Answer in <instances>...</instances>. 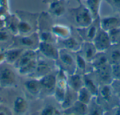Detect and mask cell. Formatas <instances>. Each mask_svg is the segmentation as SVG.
Returning <instances> with one entry per match:
<instances>
[{
    "mask_svg": "<svg viewBox=\"0 0 120 115\" xmlns=\"http://www.w3.org/2000/svg\"><path fill=\"white\" fill-rule=\"evenodd\" d=\"M23 85L30 96L34 98H41V86L39 79L30 77L24 82Z\"/></svg>",
    "mask_w": 120,
    "mask_h": 115,
    "instance_id": "obj_17",
    "label": "cell"
},
{
    "mask_svg": "<svg viewBox=\"0 0 120 115\" xmlns=\"http://www.w3.org/2000/svg\"><path fill=\"white\" fill-rule=\"evenodd\" d=\"M100 27L99 18L94 20V21L88 26L84 27H76L75 30L82 41H93Z\"/></svg>",
    "mask_w": 120,
    "mask_h": 115,
    "instance_id": "obj_9",
    "label": "cell"
},
{
    "mask_svg": "<svg viewBox=\"0 0 120 115\" xmlns=\"http://www.w3.org/2000/svg\"><path fill=\"white\" fill-rule=\"evenodd\" d=\"M39 79L41 86V97L53 96L56 84V72L49 73Z\"/></svg>",
    "mask_w": 120,
    "mask_h": 115,
    "instance_id": "obj_10",
    "label": "cell"
},
{
    "mask_svg": "<svg viewBox=\"0 0 120 115\" xmlns=\"http://www.w3.org/2000/svg\"><path fill=\"white\" fill-rule=\"evenodd\" d=\"M90 63L94 70L99 67H102L103 66L110 64L107 55L105 51H98V53L94 56V58H93V60L91 61Z\"/></svg>",
    "mask_w": 120,
    "mask_h": 115,
    "instance_id": "obj_32",
    "label": "cell"
},
{
    "mask_svg": "<svg viewBox=\"0 0 120 115\" xmlns=\"http://www.w3.org/2000/svg\"><path fill=\"white\" fill-rule=\"evenodd\" d=\"M67 0H58L49 4L47 12L54 18H60L65 14L68 9Z\"/></svg>",
    "mask_w": 120,
    "mask_h": 115,
    "instance_id": "obj_16",
    "label": "cell"
},
{
    "mask_svg": "<svg viewBox=\"0 0 120 115\" xmlns=\"http://www.w3.org/2000/svg\"><path fill=\"white\" fill-rule=\"evenodd\" d=\"M77 7L68 8L69 14L76 27H84L90 25L94 18L85 4L80 2Z\"/></svg>",
    "mask_w": 120,
    "mask_h": 115,
    "instance_id": "obj_4",
    "label": "cell"
},
{
    "mask_svg": "<svg viewBox=\"0 0 120 115\" xmlns=\"http://www.w3.org/2000/svg\"><path fill=\"white\" fill-rule=\"evenodd\" d=\"M68 85L70 89L77 92L81 88L84 86L83 75L77 73L68 75Z\"/></svg>",
    "mask_w": 120,
    "mask_h": 115,
    "instance_id": "obj_30",
    "label": "cell"
},
{
    "mask_svg": "<svg viewBox=\"0 0 120 115\" xmlns=\"http://www.w3.org/2000/svg\"><path fill=\"white\" fill-rule=\"evenodd\" d=\"M37 114L41 115H58L63 114V112L56 106L47 105L41 109Z\"/></svg>",
    "mask_w": 120,
    "mask_h": 115,
    "instance_id": "obj_36",
    "label": "cell"
},
{
    "mask_svg": "<svg viewBox=\"0 0 120 115\" xmlns=\"http://www.w3.org/2000/svg\"><path fill=\"white\" fill-rule=\"evenodd\" d=\"M58 69L64 71L68 75L76 72V53L65 48H59L58 59L55 61Z\"/></svg>",
    "mask_w": 120,
    "mask_h": 115,
    "instance_id": "obj_5",
    "label": "cell"
},
{
    "mask_svg": "<svg viewBox=\"0 0 120 115\" xmlns=\"http://www.w3.org/2000/svg\"><path fill=\"white\" fill-rule=\"evenodd\" d=\"M0 6L8 8V9H10L9 1L8 0H0Z\"/></svg>",
    "mask_w": 120,
    "mask_h": 115,
    "instance_id": "obj_42",
    "label": "cell"
},
{
    "mask_svg": "<svg viewBox=\"0 0 120 115\" xmlns=\"http://www.w3.org/2000/svg\"><path fill=\"white\" fill-rule=\"evenodd\" d=\"M75 1H77L78 3H80V2H82V1H85V0H75Z\"/></svg>",
    "mask_w": 120,
    "mask_h": 115,
    "instance_id": "obj_46",
    "label": "cell"
},
{
    "mask_svg": "<svg viewBox=\"0 0 120 115\" xmlns=\"http://www.w3.org/2000/svg\"><path fill=\"white\" fill-rule=\"evenodd\" d=\"M86 61L91 63L98 51L92 41H82L80 50L77 52Z\"/></svg>",
    "mask_w": 120,
    "mask_h": 115,
    "instance_id": "obj_19",
    "label": "cell"
},
{
    "mask_svg": "<svg viewBox=\"0 0 120 115\" xmlns=\"http://www.w3.org/2000/svg\"><path fill=\"white\" fill-rule=\"evenodd\" d=\"M38 51L29 50L24 51L13 66L16 70H18L22 68V67L27 65V64L30 63L33 60H37L38 58Z\"/></svg>",
    "mask_w": 120,
    "mask_h": 115,
    "instance_id": "obj_18",
    "label": "cell"
},
{
    "mask_svg": "<svg viewBox=\"0 0 120 115\" xmlns=\"http://www.w3.org/2000/svg\"><path fill=\"white\" fill-rule=\"evenodd\" d=\"M97 102L105 110V112L120 105V100L111 84L101 85L96 96Z\"/></svg>",
    "mask_w": 120,
    "mask_h": 115,
    "instance_id": "obj_2",
    "label": "cell"
},
{
    "mask_svg": "<svg viewBox=\"0 0 120 115\" xmlns=\"http://www.w3.org/2000/svg\"><path fill=\"white\" fill-rule=\"evenodd\" d=\"M111 8L117 13H120V0H105Z\"/></svg>",
    "mask_w": 120,
    "mask_h": 115,
    "instance_id": "obj_38",
    "label": "cell"
},
{
    "mask_svg": "<svg viewBox=\"0 0 120 115\" xmlns=\"http://www.w3.org/2000/svg\"><path fill=\"white\" fill-rule=\"evenodd\" d=\"M19 19L15 13H10L5 20L4 27L14 36L19 34Z\"/></svg>",
    "mask_w": 120,
    "mask_h": 115,
    "instance_id": "obj_26",
    "label": "cell"
},
{
    "mask_svg": "<svg viewBox=\"0 0 120 115\" xmlns=\"http://www.w3.org/2000/svg\"><path fill=\"white\" fill-rule=\"evenodd\" d=\"M51 31L57 39H65L72 35L71 27L62 24H53Z\"/></svg>",
    "mask_w": 120,
    "mask_h": 115,
    "instance_id": "obj_21",
    "label": "cell"
},
{
    "mask_svg": "<svg viewBox=\"0 0 120 115\" xmlns=\"http://www.w3.org/2000/svg\"><path fill=\"white\" fill-rule=\"evenodd\" d=\"M2 103V98L0 96V103Z\"/></svg>",
    "mask_w": 120,
    "mask_h": 115,
    "instance_id": "obj_47",
    "label": "cell"
},
{
    "mask_svg": "<svg viewBox=\"0 0 120 115\" xmlns=\"http://www.w3.org/2000/svg\"><path fill=\"white\" fill-rule=\"evenodd\" d=\"M5 63V53L4 51H0V65Z\"/></svg>",
    "mask_w": 120,
    "mask_h": 115,
    "instance_id": "obj_43",
    "label": "cell"
},
{
    "mask_svg": "<svg viewBox=\"0 0 120 115\" xmlns=\"http://www.w3.org/2000/svg\"><path fill=\"white\" fill-rule=\"evenodd\" d=\"M29 103L27 100L22 96H18L15 98L13 103V115H25L29 110Z\"/></svg>",
    "mask_w": 120,
    "mask_h": 115,
    "instance_id": "obj_22",
    "label": "cell"
},
{
    "mask_svg": "<svg viewBox=\"0 0 120 115\" xmlns=\"http://www.w3.org/2000/svg\"><path fill=\"white\" fill-rule=\"evenodd\" d=\"M16 70L7 63L0 65V87L2 89H11L18 86Z\"/></svg>",
    "mask_w": 120,
    "mask_h": 115,
    "instance_id": "obj_6",
    "label": "cell"
},
{
    "mask_svg": "<svg viewBox=\"0 0 120 115\" xmlns=\"http://www.w3.org/2000/svg\"><path fill=\"white\" fill-rule=\"evenodd\" d=\"M52 18L53 17L48 12L43 11L39 13L37 34L40 41L53 44L57 43V39L51 31V27L53 24Z\"/></svg>",
    "mask_w": 120,
    "mask_h": 115,
    "instance_id": "obj_3",
    "label": "cell"
},
{
    "mask_svg": "<svg viewBox=\"0 0 120 115\" xmlns=\"http://www.w3.org/2000/svg\"><path fill=\"white\" fill-rule=\"evenodd\" d=\"M68 89V74L64 71L58 69L56 71V84L53 97L60 105L64 100Z\"/></svg>",
    "mask_w": 120,
    "mask_h": 115,
    "instance_id": "obj_8",
    "label": "cell"
},
{
    "mask_svg": "<svg viewBox=\"0 0 120 115\" xmlns=\"http://www.w3.org/2000/svg\"><path fill=\"white\" fill-rule=\"evenodd\" d=\"M56 1H58V0H42V3L45 4H49L52 2H54Z\"/></svg>",
    "mask_w": 120,
    "mask_h": 115,
    "instance_id": "obj_44",
    "label": "cell"
},
{
    "mask_svg": "<svg viewBox=\"0 0 120 115\" xmlns=\"http://www.w3.org/2000/svg\"><path fill=\"white\" fill-rule=\"evenodd\" d=\"M4 25H5V21L0 18V28H2V27H4Z\"/></svg>",
    "mask_w": 120,
    "mask_h": 115,
    "instance_id": "obj_45",
    "label": "cell"
},
{
    "mask_svg": "<svg viewBox=\"0 0 120 115\" xmlns=\"http://www.w3.org/2000/svg\"><path fill=\"white\" fill-rule=\"evenodd\" d=\"M82 41L78 40L76 37L71 35L65 39H57V46L59 48H65L73 53H77L81 48Z\"/></svg>",
    "mask_w": 120,
    "mask_h": 115,
    "instance_id": "obj_15",
    "label": "cell"
},
{
    "mask_svg": "<svg viewBox=\"0 0 120 115\" xmlns=\"http://www.w3.org/2000/svg\"><path fill=\"white\" fill-rule=\"evenodd\" d=\"M91 73L100 86L111 84L114 81L111 73V65L110 64L102 67L94 69Z\"/></svg>",
    "mask_w": 120,
    "mask_h": 115,
    "instance_id": "obj_12",
    "label": "cell"
},
{
    "mask_svg": "<svg viewBox=\"0 0 120 115\" xmlns=\"http://www.w3.org/2000/svg\"><path fill=\"white\" fill-rule=\"evenodd\" d=\"M93 67L90 63L86 61L80 54L76 53V72L84 75L93 71Z\"/></svg>",
    "mask_w": 120,
    "mask_h": 115,
    "instance_id": "obj_25",
    "label": "cell"
},
{
    "mask_svg": "<svg viewBox=\"0 0 120 115\" xmlns=\"http://www.w3.org/2000/svg\"><path fill=\"white\" fill-rule=\"evenodd\" d=\"M46 60L47 59L44 57L39 58L38 56L35 70H34V73L32 74V76L30 77L40 79L41 77H42L49 73L53 72L52 67Z\"/></svg>",
    "mask_w": 120,
    "mask_h": 115,
    "instance_id": "obj_14",
    "label": "cell"
},
{
    "mask_svg": "<svg viewBox=\"0 0 120 115\" xmlns=\"http://www.w3.org/2000/svg\"><path fill=\"white\" fill-rule=\"evenodd\" d=\"M13 115V111L7 106L0 103V115Z\"/></svg>",
    "mask_w": 120,
    "mask_h": 115,
    "instance_id": "obj_39",
    "label": "cell"
},
{
    "mask_svg": "<svg viewBox=\"0 0 120 115\" xmlns=\"http://www.w3.org/2000/svg\"><path fill=\"white\" fill-rule=\"evenodd\" d=\"M23 51V49L16 47H11L5 50V62L11 65H13Z\"/></svg>",
    "mask_w": 120,
    "mask_h": 115,
    "instance_id": "obj_29",
    "label": "cell"
},
{
    "mask_svg": "<svg viewBox=\"0 0 120 115\" xmlns=\"http://www.w3.org/2000/svg\"><path fill=\"white\" fill-rule=\"evenodd\" d=\"M91 72L83 75L84 86L94 96H96L98 92V89L100 85L97 82L94 77L93 76Z\"/></svg>",
    "mask_w": 120,
    "mask_h": 115,
    "instance_id": "obj_24",
    "label": "cell"
},
{
    "mask_svg": "<svg viewBox=\"0 0 120 115\" xmlns=\"http://www.w3.org/2000/svg\"><path fill=\"white\" fill-rule=\"evenodd\" d=\"M37 51L44 58L55 62L58 58L59 48L56 44L40 41Z\"/></svg>",
    "mask_w": 120,
    "mask_h": 115,
    "instance_id": "obj_11",
    "label": "cell"
},
{
    "mask_svg": "<svg viewBox=\"0 0 120 115\" xmlns=\"http://www.w3.org/2000/svg\"><path fill=\"white\" fill-rule=\"evenodd\" d=\"M77 100V92L73 91L72 89L68 87L64 100L60 104L62 110H64L71 107Z\"/></svg>",
    "mask_w": 120,
    "mask_h": 115,
    "instance_id": "obj_33",
    "label": "cell"
},
{
    "mask_svg": "<svg viewBox=\"0 0 120 115\" xmlns=\"http://www.w3.org/2000/svg\"><path fill=\"white\" fill-rule=\"evenodd\" d=\"M111 85L120 100V81H113Z\"/></svg>",
    "mask_w": 120,
    "mask_h": 115,
    "instance_id": "obj_40",
    "label": "cell"
},
{
    "mask_svg": "<svg viewBox=\"0 0 120 115\" xmlns=\"http://www.w3.org/2000/svg\"><path fill=\"white\" fill-rule=\"evenodd\" d=\"M93 97L94 96L84 86L81 88L77 91V100L86 105H88L91 102Z\"/></svg>",
    "mask_w": 120,
    "mask_h": 115,
    "instance_id": "obj_35",
    "label": "cell"
},
{
    "mask_svg": "<svg viewBox=\"0 0 120 115\" xmlns=\"http://www.w3.org/2000/svg\"><path fill=\"white\" fill-rule=\"evenodd\" d=\"M40 44V39L37 32L27 35H16L14 37L13 44L11 47H16L24 51H37Z\"/></svg>",
    "mask_w": 120,
    "mask_h": 115,
    "instance_id": "obj_7",
    "label": "cell"
},
{
    "mask_svg": "<svg viewBox=\"0 0 120 115\" xmlns=\"http://www.w3.org/2000/svg\"><path fill=\"white\" fill-rule=\"evenodd\" d=\"M63 111L64 115H88V105L77 100L71 107Z\"/></svg>",
    "mask_w": 120,
    "mask_h": 115,
    "instance_id": "obj_28",
    "label": "cell"
},
{
    "mask_svg": "<svg viewBox=\"0 0 120 115\" xmlns=\"http://www.w3.org/2000/svg\"><path fill=\"white\" fill-rule=\"evenodd\" d=\"M15 13L19 19V34L27 35L37 32L39 13H33L25 10H17Z\"/></svg>",
    "mask_w": 120,
    "mask_h": 115,
    "instance_id": "obj_1",
    "label": "cell"
},
{
    "mask_svg": "<svg viewBox=\"0 0 120 115\" xmlns=\"http://www.w3.org/2000/svg\"><path fill=\"white\" fill-rule=\"evenodd\" d=\"M92 42L98 51H105L112 45L108 32L101 27L99 28Z\"/></svg>",
    "mask_w": 120,
    "mask_h": 115,
    "instance_id": "obj_13",
    "label": "cell"
},
{
    "mask_svg": "<svg viewBox=\"0 0 120 115\" xmlns=\"http://www.w3.org/2000/svg\"><path fill=\"white\" fill-rule=\"evenodd\" d=\"M111 65V73L114 81H120V63Z\"/></svg>",
    "mask_w": 120,
    "mask_h": 115,
    "instance_id": "obj_37",
    "label": "cell"
},
{
    "mask_svg": "<svg viewBox=\"0 0 120 115\" xmlns=\"http://www.w3.org/2000/svg\"><path fill=\"white\" fill-rule=\"evenodd\" d=\"M14 37L6 28H0V51H5L11 48L13 44Z\"/></svg>",
    "mask_w": 120,
    "mask_h": 115,
    "instance_id": "obj_23",
    "label": "cell"
},
{
    "mask_svg": "<svg viewBox=\"0 0 120 115\" xmlns=\"http://www.w3.org/2000/svg\"><path fill=\"white\" fill-rule=\"evenodd\" d=\"M105 115H120V105L112 108L111 110L106 111Z\"/></svg>",
    "mask_w": 120,
    "mask_h": 115,
    "instance_id": "obj_41",
    "label": "cell"
},
{
    "mask_svg": "<svg viewBox=\"0 0 120 115\" xmlns=\"http://www.w3.org/2000/svg\"><path fill=\"white\" fill-rule=\"evenodd\" d=\"M88 115H105V110L97 102L95 96L93 97L91 102L88 104Z\"/></svg>",
    "mask_w": 120,
    "mask_h": 115,
    "instance_id": "obj_34",
    "label": "cell"
},
{
    "mask_svg": "<svg viewBox=\"0 0 120 115\" xmlns=\"http://www.w3.org/2000/svg\"><path fill=\"white\" fill-rule=\"evenodd\" d=\"M119 44H120V40H119V43H118Z\"/></svg>",
    "mask_w": 120,
    "mask_h": 115,
    "instance_id": "obj_48",
    "label": "cell"
},
{
    "mask_svg": "<svg viewBox=\"0 0 120 115\" xmlns=\"http://www.w3.org/2000/svg\"><path fill=\"white\" fill-rule=\"evenodd\" d=\"M100 26L104 30L109 32L120 27V16L107 15L100 18Z\"/></svg>",
    "mask_w": 120,
    "mask_h": 115,
    "instance_id": "obj_20",
    "label": "cell"
},
{
    "mask_svg": "<svg viewBox=\"0 0 120 115\" xmlns=\"http://www.w3.org/2000/svg\"><path fill=\"white\" fill-rule=\"evenodd\" d=\"M105 52L110 65L120 63V44H112Z\"/></svg>",
    "mask_w": 120,
    "mask_h": 115,
    "instance_id": "obj_27",
    "label": "cell"
},
{
    "mask_svg": "<svg viewBox=\"0 0 120 115\" xmlns=\"http://www.w3.org/2000/svg\"><path fill=\"white\" fill-rule=\"evenodd\" d=\"M104 0H85V5L90 11L94 20L101 18V6Z\"/></svg>",
    "mask_w": 120,
    "mask_h": 115,
    "instance_id": "obj_31",
    "label": "cell"
}]
</instances>
